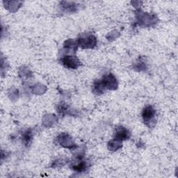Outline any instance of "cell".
I'll return each mask as SVG.
<instances>
[{"label":"cell","mask_w":178,"mask_h":178,"mask_svg":"<svg viewBox=\"0 0 178 178\" xmlns=\"http://www.w3.org/2000/svg\"><path fill=\"white\" fill-rule=\"evenodd\" d=\"M78 60L72 57H66L63 59V63L68 68H75L77 66Z\"/></svg>","instance_id":"obj_1"},{"label":"cell","mask_w":178,"mask_h":178,"mask_svg":"<svg viewBox=\"0 0 178 178\" xmlns=\"http://www.w3.org/2000/svg\"><path fill=\"white\" fill-rule=\"evenodd\" d=\"M155 114V111L153 110L152 107H147L145 109L143 114V116L144 118V120L148 121L150 120L151 118H152Z\"/></svg>","instance_id":"obj_2"}]
</instances>
